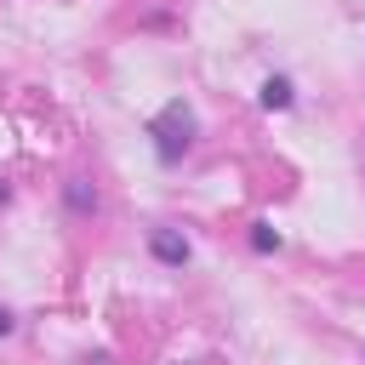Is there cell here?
I'll return each instance as SVG.
<instances>
[{
    "instance_id": "6da1fadb",
    "label": "cell",
    "mask_w": 365,
    "mask_h": 365,
    "mask_svg": "<svg viewBox=\"0 0 365 365\" xmlns=\"http://www.w3.org/2000/svg\"><path fill=\"white\" fill-rule=\"evenodd\" d=\"M148 137H154V154L171 165V160H182L188 143H194V114H188L182 103H165V108L148 120Z\"/></svg>"
},
{
    "instance_id": "7a4b0ae2",
    "label": "cell",
    "mask_w": 365,
    "mask_h": 365,
    "mask_svg": "<svg viewBox=\"0 0 365 365\" xmlns=\"http://www.w3.org/2000/svg\"><path fill=\"white\" fill-rule=\"evenodd\" d=\"M154 257H160V262H182V257H188V245H182L177 234H165V228H160V234H154Z\"/></svg>"
},
{
    "instance_id": "3957f363",
    "label": "cell",
    "mask_w": 365,
    "mask_h": 365,
    "mask_svg": "<svg viewBox=\"0 0 365 365\" xmlns=\"http://www.w3.org/2000/svg\"><path fill=\"white\" fill-rule=\"evenodd\" d=\"M285 103H291V80H279V74L262 80V108H285Z\"/></svg>"
},
{
    "instance_id": "277c9868",
    "label": "cell",
    "mask_w": 365,
    "mask_h": 365,
    "mask_svg": "<svg viewBox=\"0 0 365 365\" xmlns=\"http://www.w3.org/2000/svg\"><path fill=\"white\" fill-rule=\"evenodd\" d=\"M68 200H74V205H80V211H86V205H97V194H91V188H86V182H68Z\"/></svg>"
},
{
    "instance_id": "5b68a950",
    "label": "cell",
    "mask_w": 365,
    "mask_h": 365,
    "mask_svg": "<svg viewBox=\"0 0 365 365\" xmlns=\"http://www.w3.org/2000/svg\"><path fill=\"white\" fill-rule=\"evenodd\" d=\"M251 245H257V251H274L279 240H274V228H257V234H251Z\"/></svg>"
},
{
    "instance_id": "8992f818",
    "label": "cell",
    "mask_w": 365,
    "mask_h": 365,
    "mask_svg": "<svg viewBox=\"0 0 365 365\" xmlns=\"http://www.w3.org/2000/svg\"><path fill=\"white\" fill-rule=\"evenodd\" d=\"M6 331H11V314H6V308H0V336H6Z\"/></svg>"
}]
</instances>
